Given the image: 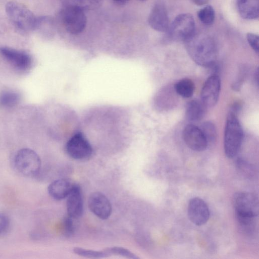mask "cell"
<instances>
[{"instance_id":"17","label":"cell","mask_w":259,"mask_h":259,"mask_svg":"<svg viewBox=\"0 0 259 259\" xmlns=\"http://www.w3.org/2000/svg\"><path fill=\"white\" fill-rule=\"evenodd\" d=\"M73 185V184L67 179H58L50 184L48 187V192L53 199L61 200L67 197Z\"/></svg>"},{"instance_id":"15","label":"cell","mask_w":259,"mask_h":259,"mask_svg":"<svg viewBox=\"0 0 259 259\" xmlns=\"http://www.w3.org/2000/svg\"><path fill=\"white\" fill-rule=\"evenodd\" d=\"M66 198L68 215L73 219L80 218L83 212V205L81 189L79 186L73 184L71 191Z\"/></svg>"},{"instance_id":"9","label":"cell","mask_w":259,"mask_h":259,"mask_svg":"<svg viewBox=\"0 0 259 259\" xmlns=\"http://www.w3.org/2000/svg\"><path fill=\"white\" fill-rule=\"evenodd\" d=\"M0 54L7 62L19 71H27L32 66V57L25 51L9 47H2L0 48Z\"/></svg>"},{"instance_id":"12","label":"cell","mask_w":259,"mask_h":259,"mask_svg":"<svg viewBox=\"0 0 259 259\" xmlns=\"http://www.w3.org/2000/svg\"><path fill=\"white\" fill-rule=\"evenodd\" d=\"M188 215L189 220L196 225L201 226L205 224L210 216L207 204L199 197L192 198L188 204Z\"/></svg>"},{"instance_id":"28","label":"cell","mask_w":259,"mask_h":259,"mask_svg":"<svg viewBox=\"0 0 259 259\" xmlns=\"http://www.w3.org/2000/svg\"><path fill=\"white\" fill-rule=\"evenodd\" d=\"M73 219H74L72 218L68 215L64 220V231L65 235L67 236H71L74 233V226L73 224Z\"/></svg>"},{"instance_id":"1","label":"cell","mask_w":259,"mask_h":259,"mask_svg":"<svg viewBox=\"0 0 259 259\" xmlns=\"http://www.w3.org/2000/svg\"><path fill=\"white\" fill-rule=\"evenodd\" d=\"M184 42L188 53L196 64L206 67L215 66L217 48L211 37L194 33Z\"/></svg>"},{"instance_id":"29","label":"cell","mask_w":259,"mask_h":259,"mask_svg":"<svg viewBox=\"0 0 259 259\" xmlns=\"http://www.w3.org/2000/svg\"><path fill=\"white\" fill-rule=\"evenodd\" d=\"M247 39L250 46L258 54L259 52L258 36L252 33H248Z\"/></svg>"},{"instance_id":"21","label":"cell","mask_w":259,"mask_h":259,"mask_svg":"<svg viewBox=\"0 0 259 259\" xmlns=\"http://www.w3.org/2000/svg\"><path fill=\"white\" fill-rule=\"evenodd\" d=\"M174 87L177 95L185 98L191 97L194 92V83L189 78L181 79Z\"/></svg>"},{"instance_id":"4","label":"cell","mask_w":259,"mask_h":259,"mask_svg":"<svg viewBox=\"0 0 259 259\" xmlns=\"http://www.w3.org/2000/svg\"><path fill=\"white\" fill-rule=\"evenodd\" d=\"M13 165L16 171L22 176L28 178L35 177L41 168V160L34 150L22 148L15 154Z\"/></svg>"},{"instance_id":"13","label":"cell","mask_w":259,"mask_h":259,"mask_svg":"<svg viewBox=\"0 0 259 259\" xmlns=\"http://www.w3.org/2000/svg\"><path fill=\"white\" fill-rule=\"evenodd\" d=\"M90 210L98 218L107 219L111 215L112 206L108 198L101 192L92 193L88 200Z\"/></svg>"},{"instance_id":"11","label":"cell","mask_w":259,"mask_h":259,"mask_svg":"<svg viewBox=\"0 0 259 259\" xmlns=\"http://www.w3.org/2000/svg\"><path fill=\"white\" fill-rule=\"evenodd\" d=\"M184 141L187 146L195 151H202L208 144L200 127L190 124L186 125L183 132Z\"/></svg>"},{"instance_id":"31","label":"cell","mask_w":259,"mask_h":259,"mask_svg":"<svg viewBox=\"0 0 259 259\" xmlns=\"http://www.w3.org/2000/svg\"><path fill=\"white\" fill-rule=\"evenodd\" d=\"M197 6H203L208 3L209 0H191Z\"/></svg>"},{"instance_id":"5","label":"cell","mask_w":259,"mask_h":259,"mask_svg":"<svg viewBox=\"0 0 259 259\" xmlns=\"http://www.w3.org/2000/svg\"><path fill=\"white\" fill-rule=\"evenodd\" d=\"M168 29V35L171 39L185 41L195 33V23L193 16L189 13L178 15Z\"/></svg>"},{"instance_id":"3","label":"cell","mask_w":259,"mask_h":259,"mask_svg":"<svg viewBox=\"0 0 259 259\" xmlns=\"http://www.w3.org/2000/svg\"><path fill=\"white\" fill-rule=\"evenodd\" d=\"M243 138L242 126L237 114L230 111L226 119L224 140L226 156L231 158L238 153Z\"/></svg>"},{"instance_id":"16","label":"cell","mask_w":259,"mask_h":259,"mask_svg":"<svg viewBox=\"0 0 259 259\" xmlns=\"http://www.w3.org/2000/svg\"><path fill=\"white\" fill-rule=\"evenodd\" d=\"M177 95L174 87L166 86L161 89L155 99L156 108L164 111L172 108L176 104Z\"/></svg>"},{"instance_id":"2","label":"cell","mask_w":259,"mask_h":259,"mask_svg":"<svg viewBox=\"0 0 259 259\" xmlns=\"http://www.w3.org/2000/svg\"><path fill=\"white\" fill-rule=\"evenodd\" d=\"M5 11L9 19L18 31H34L37 17L25 6L18 2H9L6 5Z\"/></svg>"},{"instance_id":"19","label":"cell","mask_w":259,"mask_h":259,"mask_svg":"<svg viewBox=\"0 0 259 259\" xmlns=\"http://www.w3.org/2000/svg\"><path fill=\"white\" fill-rule=\"evenodd\" d=\"M205 107L201 101L197 100L189 101L186 107L185 114L187 119L191 121L200 120L204 114Z\"/></svg>"},{"instance_id":"30","label":"cell","mask_w":259,"mask_h":259,"mask_svg":"<svg viewBox=\"0 0 259 259\" xmlns=\"http://www.w3.org/2000/svg\"><path fill=\"white\" fill-rule=\"evenodd\" d=\"M9 223L8 217L3 212H0V236L7 231Z\"/></svg>"},{"instance_id":"23","label":"cell","mask_w":259,"mask_h":259,"mask_svg":"<svg viewBox=\"0 0 259 259\" xmlns=\"http://www.w3.org/2000/svg\"><path fill=\"white\" fill-rule=\"evenodd\" d=\"M64 6H72L80 8L83 11L97 7L101 0H62Z\"/></svg>"},{"instance_id":"32","label":"cell","mask_w":259,"mask_h":259,"mask_svg":"<svg viewBox=\"0 0 259 259\" xmlns=\"http://www.w3.org/2000/svg\"><path fill=\"white\" fill-rule=\"evenodd\" d=\"M115 3L119 5H123L128 2L130 0H113Z\"/></svg>"},{"instance_id":"8","label":"cell","mask_w":259,"mask_h":259,"mask_svg":"<svg viewBox=\"0 0 259 259\" xmlns=\"http://www.w3.org/2000/svg\"><path fill=\"white\" fill-rule=\"evenodd\" d=\"M65 149L69 156L78 160L89 159L93 153L91 144L81 133L74 134L68 140Z\"/></svg>"},{"instance_id":"27","label":"cell","mask_w":259,"mask_h":259,"mask_svg":"<svg viewBox=\"0 0 259 259\" xmlns=\"http://www.w3.org/2000/svg\"><path fill=\"white\" fill-rule=\"evenodd\" d=\"M108 255L114 254L130 259H138L139 257L128 249L122 247L114 246L104 249Z\"/></svg>"},{"instance_id":"7","label":"cell","mask_w":259,"mask_h":259,"mask_svg":"<svg viewBox=\"0 0 259 259\" xmlns=\"http://www.w3.org/2000/svg\"><path fill=\"white\" fill-rule=\"evenodd\" d=\"M61 17L66 30L71 34H78L85 27L87 17L80 8L65 6L61 12Z\"/></svg>"},{"instance_id":"14","label":"cell","mask_w":259,"mask_h":259,"mask_svg":"<svg viewBox=\"0 0 259 259\" xmlns=\"http://www.w3.org/2000/svg\"><path fill=\"white\" fill-rule=\"evenodd\" d=\"M148 23L152 28L160 32L168 29L169 21L166 9L162 3H157L152 8L149 17Z\"/></svg>"},{"instance_id":"6","label":"cell","mask_w":259,"mask_h":259,"mask_svg":"<svg viewBox=\"0 0 259 259\" xmlns=\"http://www.w3.org/2000/svg\"><path fill=\"white\" fill-rule=\"evenodd\" d=\"M235 216L256 218L258 214V200L254 194L238 192L233 197Z\"/></svg>"},{"instance_id":"22","label":"cell","mask_w":259,"mask_h":259,"mask_svg":"<svg viewBox=\"0 0 259 259\" xmlns=\"http://www.w3.org/2000/svg\"><path fill=\"white\" fill-rule=\"evenodd\" d=\"M20 94L16 91L7 90L0 93V105L5 108H12L20 102Z\"/></svg>"},{"instance_id":"26","label":"cell","mask_w":259,"mask_h":259,"mask_svg":"<svg viewBox=\"0 0 259 259\" xmlns=\"http://www.w3.org/2000/svg\"><path fill=\"white\" fill-rule=\"evenodd\" d=\"M200 128L205 137L208 144L213 143L217 139V131L213 123L210 121L203 122Z\"/></svg>"},{"instance_id":"24","label":"cell","mask_w":259,"mask_h":259,"mask_svg":"<svg viewBox=\"0 0 259 259\" xmlns=\"http://www.w3.org/2000/svg\"><path fill=\"white\" fill-rule=\"evenodd\" d=\"M73 251L79 256L88 258H100L109 256L104 249L103 250H95L81 247H74Z\"/></svg>"},{"instance_id":"18","label":"cell","mask_w":259,"mask_h":259,"mask_svg":"<svg viewBox=\"0 0 259 259\" xmlns=\"http://www.w3.org/2000/svg\"><path fill=\"white\" fill-rule=\"evenodd\" d=\"M240 15L245 19H255L259 16V0H237Z\"/></svg>"},{"instance_id":"20","label":"cell","mask_w":259,"mask_h":259,"mask_svg":"<svg viewBox=\"0 0 259 259\" xmlns=\"http://www.w3.org/2000/svg\"><path fill=\"white\" fill-rule=\"evenodd\" d=\"M54 23L53 20L48 16L37 17L35 31L44 36H51L54 33Z\"/></svg>"},{"instance_id":"25","label":"cell","mask_w":259,"mask_h":259,"mask_svg":"<svg viewBox=\"0 0 259 259\" xmlns=\"http://www.w3.org/2000/svg\"><path fill=\"white\" fill-rule=\"evenodd\" d=\"M197 16L202 23L210 25L214 22L215 12L211 6H207L198 12Z\"/></svg>"},{"instance_id":"10","label":"cell","mask_w":259,"mask_h":259,"mask_svg":"<svg viewBox=\"0 0 259 259\" xmlns=\"http://www.w3.org/2000/svg\"><path fill=\"white\" fill-rule=\"evenodd\" d=\"M221 79L215 74L210 76L201 91V101L205 107L214 106L218 102L221 91Z\"/></svg>"}]
</instances>
